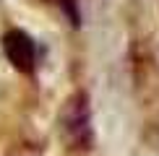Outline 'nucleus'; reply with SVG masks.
I'll return each mask as SVG.
<instances>
[{
  "label": "nucleus",
  "mask_w": 159,
  "mask_h": 156,
  "mask_svg": "<svg viewBox=\"0 0 159 156\" xmlns=\"http://www.w3.org/2000/svg\"><path fill=\"white\" fill-rule=\"evenodd\" d=\"M63 133L73 146H86L89 143V107H86V96L78 94L68 102L63 112Z\"/></svg>",
  "instance_id": "obj_1"
},
{
  "label": "nucleus",
  "mask_w": 159,
  "mask_h": 156,
  "mask_svg": "<svg viewBox=\"0 0 159 156\" xmlns=\"http://www.w3.org/2000/svg\"><path fill=\"white\" fill-rule=\"evenodd\" d=\"M3 50L5 57L11 60V65L16 70H24V73H31L37 65V44L34 39L24 31H8L3 39Z\"/></svg>",
  "instance_id": "obj_2"
},
{
  "label": "nucleus",
  "mask_w": 159,
  "mask_h": 156,
  "mask_svg": "<svg viewBox=\"0 0 159 156\" xmlns=\"http://www.w3.org/2000/svg\"><path fill=\"white\" fill-rule=\"evenodd\" d=\"M50 3H55V5H60V8L70 16V21L78 24V13H76V0H50Z\"/></svg>",
  "instance_id": "obj_3"
}]
</instances>
